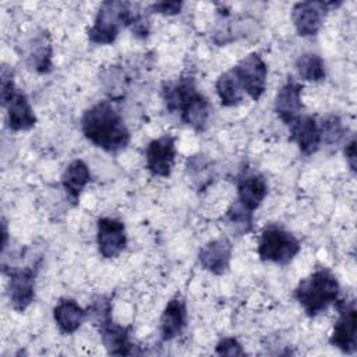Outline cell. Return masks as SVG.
<instances>
[{"mask_svg":"<svg viewBox=\"0 0 357 357\" xmlns=\"http://www.w3.org/2000/svg\"><path fill=\"white\" fill-rule=\"evenodd\" d=\"M84 137L106 152L124 149L130 142V130L110 100H100L86 109L81 117Z\"/></svg>","mask_w":357,"mask_h":357,"instance_id":"obj_1","label":"cell"},{"mask_svg":"<svg viewBox=\"0 0 357 357\" xmlns=\"http://www.w3.org/2000/svg\"><path fill=\"white\" fill-rule=\"evenodd\" d=\"M162 98L166 110L178 114L184 124L198 132L206 128L212 106L197 89L192 77H181L165 84L162 88Z\"/></svg>","mask_w":357,"mask_h":357,"instance_id":"obj_2","label":"cell"},{"mask_svg":"<svg viewBox=\"0 0 357 357\" xmlns=\"http://www.w3.org/2000/svg\"><path fill=\"white\" fill-rule=\"evenodd\" d=\"M340 284L337 278L328 268H317L310 276L300 280L294 289V298L304 312L314 318L326 311L339 300Z\"/></svg>","mask_w":357,"mask_h":357,"instance_id":"obj_3","label":"cell"},{"mask_svg":"<svg viewBox=\"0 0 357 357\" xmlns=\"http://www.w3.org/2000/svg\"><path fill=\"white\" fill-rule=\"evenodd\" d=\"M139 11L127 1L109 0L99 7L93 25L88 29V39L96 45H110L119 36L121 28L131 25Z\"/></svg>","mask_w":357,"mask_h":357,"instance_id":"obj_4","label":"cell"},{"mask_svg":"<svg viewBox=\"0 0 357 357\" xmlns=\"http://www.w3.org/2000/svg\"><path fill=\"white\" fill-rule=\"evenodd\" d=\"M0 77L1 105L7 110L6 113L8 127L13 131H26L33 128L36 124V116L25 93L15 88L11 70L3 66Z\"/></svg>","mask_w":357,"mask_h":357,"instance_id":"obj_5","label":"cell"},{"mask_svg":"<svg viewBox=\"0 0 357 357\" xmlns=\"http://www.w3.org/2000/svg\"><path fill=\"white\" fill-rule=\"evenodd\" d=\"M257 251L264 262L287 265L298 254L300 243L284 227L269 225L261 233Z\"/></svg>","mask_w":357,"mask_h":357,"instance_id":"obj_6","label":"cell"},{"mask_svg":"<svg viewBox=\"0 0 357 357\" xmlns=\"http://www.w3.org/2000/svg\"><path fill=\"white\" fill-rule=\"evenodd\" d=\"M339 317L333 325L329 343L346 354H353L357 349V310L354 300H337L335 303Z\"/></svg>","mask_w":357,"mask_h":357,"instance_id":"obj_7","label":"cell"},{"mask_svg":"<svg viewBox=\"0 0 357 357\" xmlns=\"http://www.w3.org/2000/svg\"><path fill=\"white\" fill-rule=\"evenodd\" d=\"M233 71L244 91L252 100H259L265 92L268 67L259 53H250L243 57L234 67Z\"/></svg>","mask_w":357,"mask_h":357,"instance_id":"obj_8","label":"cell"},{"mask_svg":"<svg viewBox=\"0 0 357 357\" xmlns=\"http://www.w3.org/2000/svg\"><path fill=\"white\" fill-rule=\"evenodd\" d=\"M176 160V137L165 134L152 139L145 149V165L155 177H169Z\"/></svg>","mask_w":357,"mask_h":357,"instance_id":"obj_9","label":"cell"},{"mask_svg":"<svg viewBox=\"0 0 357 357\" xmlns=\"http://www.w3.org/2000/svg\"><path fill=\"white\" fill-rule=\"evenodd\" d=\"M96 244L103 258H116L127 247L126 226L114 218H100L96 223Z\"/></svg>","mask_w":357,"mask_h":357,"instance_id":"obj_10","label":"cell"},{"mask_svg":"<svg viewBox=\"0 0 357 357\" xmlns=\"http://www.w3.org/2000/svg\"><path fill=\"white\" fill-rule=\"evenodd\" d=\"M340 3L329 1H300L296 3L291 13V20L300 36H314L322 26L324 18L331 7Z\"/></svg>","mask_w":357,"mask_h":357,"instance_id":"obj_11","label":"cell"},{"mask_svg":"<svg viewBox=\"0 0 357 357\" xmlns=\"http://www.w3.org/2000/svg\"><path fill=\"white\" fill-rule=\"evenodd\" d=\"M36 266L13 269L8 280V297L13 308L18 312L25 311L35 298Z\"/></svg>","mask_w":357,"mask_h":357,"instance_id":"obj_12","label":"cell"},{"mask_svg":"<svg viewBox=\"0 0 357 357\" xmlns=\"http://www.w3.org/2000/svg\"><path fill=\"white\" fill-rule=\"evenodd\" d=\"M231 243L227 237H219L204 244L198 251L201 266L213 275H223L229 271L231 259Z\"/></svg>","mask_w":357,"mask_h":357,"instance_id":"obj_13","label":"cell"},{"mask_svg":"<svg viewBox=\"0 0 357 357\" xmlns=\"http://www.w3.org/2000/svg\"><path fill=\"white\" fill-rule=\"evenodd\" d=\"M290 131V141H293L301 153L310 156L315 153L322 141L318 121L314 116L301 114L293 123L289 124Z\"/></svg>","mask_w":357,"mask_h":357,"instance_id":"obj_14","label":"cell"},{"mask_svg":"<svg viewBox=\"0 0 357 357\" xmlns=\"http://www.w3.org/2000/svg\"><path fill=\"white\" fill-rule=\"evenodd\" d=\"M301 92H303V85L290 77L276 93L275 113L286 126H289L298 116H301V110L304 109V105L301 100Z\"/></svg>","mask_w":357,"mask_h":357,"instance_id":"obj_15","label":"cell"},{"mask_svg":"<svg viewBox=\"0 0 357 357\" xmlns=\"http://www.w3.org/2000/svg\"><path fill=\"white\" fill-rule=\"evenodd\" d=\"M130 329L127 326H121L113 321V318L105 321L98 326V331L102 337V343L112 356H131L137 354L135 344L130 340Z\"/></svg>","mask_w":357,"mask_h":357,"instance_id":"obj_16","label":"cell"},{"mask_svg":"<svg viewBox=\"0 0 357 357\" xmlns=\"http://www.w3.org/2000/svg\"><path fill=\"white\" fill-rule=\"evenodd\" d=\"M268 194L265 178L259 173H245L237 180V202L254 212Z\"/></svg>","mask_w":357,"mask_h":357,"instance_id":"obj_17","label":"cell"},{"mask_svg":"<svg viewBox=\"0 0 357 357\" xmlns=\"http://www.w3.org/2000/svg\"><path fill=\"white\" fill-rule=\"evenodd\" d=\"M187 325L185 301L176 296L165 307L160 317V336L162 340L169 342L177 337Z\"/></svg>","mask_w":357,"mask_h":357,"instance_id":"obj_18","label":"cell"},{"mask_svg":"<svg viewBox=\"0 0 357 357\" xmlns=\"http://www.w3.org/2000/svg\"><path fill=\"white\" fill-rule=\"evenodd\" d=\"M53 318L64 335L74 333L88 318L86 311L73 298H61L53 308Z\"/></svg>","mask_w":357,"mask_h":357,"instance_id":"obj_19","label":"cell"},{"mask_svg":"<svg viewBox=\"0 0 357 357\" xmlns=\"http://www.w3.org/2000/svg\"><path fill=\"white\" fill-rule=\"evenodd\" d=\"M91 181V172L88 165L81 160L75 159L73 160L64 170L61 176V185L68 197V199L74 204L78 202L79 195L85 185Z\"/></svg>","mask_w":357,"mask_h":357,"instance_id":"obj_20","label":"cell"},{"mask_svg":"<svg viewBox=\"0 0 357 357\" xmlns=\"http://www.w3.org/2000/svg\"><path fill=\"white\" fill-rule=\"evenodd\" d=\"M215 88H216V93L220 99V103L226 107L237 106L244 100L245 93H244L233 68H230L229 71H225L223 74L219 75Z\"/></svg>","mask_w":357,"mask_h":357,"instance_id":"obj_21","label":"cell"},{"mask_svg":"<svg viewBox=\"0 0 357 357\" xmlns=\"http://www.w3.org/2000/svg\"><path fill=\"white\" fill-rule=\"evenodd\" d=\"M296 71L303 81L319 82L325 79L326 70L321 56L315 53H304L296 60Z\"/></svg>","mask_w":357,"mask_h":357,"instance_id":"obj_22","label":"cell"},{"mask_svg":"<svg viewBox=\"0 0 357 357\" xmlns=\"http://www.w3.org/2000/svg\"><path fill=\"white\" fill-rule=\"evenodd\" d=\"M29 59L32 67L38 73L46 74L52 70V45L46 33H42L40 36L33 39Z\"/></svg>","mask_w":357,"mask_h":357,"instance_id":"obj_23","label":"cell"},{"mask_svg":"<svg viewBox=\"0 0 357 357\" xmlns=\"http://www.w3.org/2000/svg\"><path fill=\"white\" fill-rule=\"evenodd\" d=\"M187 173L197 184L198 190H204L212 183V162L204 155H192L187 160Z\"/></svg>","mask_w":357,"mask_h":357,"instance_id":"obj_24","label":"cell"},{"mask_svg":"<svg viewBox=\"0 0 357 357\" xmlns=\"http://www.w3.org/2000/svg\"><path fill=\"white\" fill-rule=\"evenodd\" d=\"M252 216L254 212L245 209L241 204L234 201L226 212V220L231 231L237 236H243L251 231L252 229Z\"/></svg>","mask_w":357,"mask_h":357,"instance_id":"obj_25","label":"cell"},{"mask_svg":"<svg viewBox=\"0 0 357 357\" xmlns=\"http://www.w3.org/2000/svg\"><path fill=\"white\" fill-rule=\"evenodd\" d=\"M318 126L321 132V141L331 145L340 142L347 131V128L343 126L342 120L337 116H328L322 119Z\"/></svg>","mask_w":357,"mask_h":357,"instance_id":"obj_26","label":"cell"},{"mask_svg":"<svg viewBox=\"0 0 357 357\" xmlns=\"http://www.w3.org/2000/svg\"><path fill=\"white\" fill-rule=\"evenodd\" d=\"M216 354L219 356H245V351L236 337H223L216 344Z\"/></svg>","mask_w":357,"mask_h":357,"instance_id":"obj_27","label":"cell"},{"mask_svg":"<svg viewBox=\"0 0 357 357\" xmlns=\"http://www.w3.org/2000/svg\"><path fill=\"white\" fill-rule=\"evenodd\" d=\"M183 8L181 1H158L151 6L152 13L163 14V15H174L178 14Z\"/></svg>","mask_w":357,"mask_h":357,"instance_id":"obj_28","label":"cell"},{"mask_svg":"<svg viewBox=\"0 0 357 357\" xmlns=\"http://www.w3.org/2000/svg\"><path fill=\"white\" fill-rule=\"evenodd\" d=\"M344 158H346V162L350 167V170L353 173H356V138L351 137V139L349 142H346V146H344Z\"/></svg>","mask_w":357,"mask_h":357,"instance_id":"obj_29","label":"cell"}]
</instances>
